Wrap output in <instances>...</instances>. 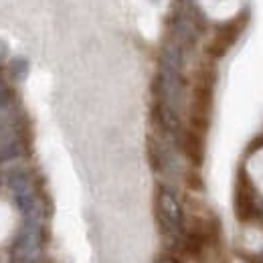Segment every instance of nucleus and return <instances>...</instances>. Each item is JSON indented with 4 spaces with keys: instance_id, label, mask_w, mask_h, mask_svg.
Masks as SVG:
<instances>
[{
    "instance_id": "obj_1",
    "label": "nucleus",
    "mask_w": 263,
    "mask_h": 263,
    "mask_svg": "<svg viewBox=\"0 0 263 263\" xmlns=\"http://www.w3.org/2000/svg\"><path fill=\"white\" fill-rule=\"evenodd\" d=\"M166 31H168V39L174 41L176 45H180L184 51L195 49L198 39H200L198 29L193 25V21L186 16V12L178 4H174L170 14L166 16Z\"/></svg>"
},
{
    "instance_id": "obj_2",
    "label": "nucleus",
    "mask_w": 263,
    "mask_h": 263,
    "mask_svg": "<svg viewBox=\"0 0 263 263\" xmlns=\"http://www.w3.org/2000/svg\"><path fill=\"white\" fill-rule=\"evenodd\" d=\"M235 215L241 223H253L261 219L263 215L257 206V200H255V195L251 191V184L245 172H241L237 180V189H235Z\"/></svg>"
},
{
    "instance_id": "obj_3",
    "label": "nucleus",
    "mask_w": 263,
    "mask_h": 263,
    "mask_svg": "<svg viewBox=\"0 0 263 263\" xmlns=\"http://www.w3.org/2000/svg\"><path fill=\"white\" fill-rule=\"evenodd\" d=\"M243 25H245V23H241L239 18H235V21H229V23L217 27V31H215V34H213L211 43H209L206 49H204L206 55L213 57V59H221V57H225L227 51L235 45V41L239 39V34H241V31H243Z\"/></svg>"
},
{
    "instance_id": "obj_4",
    "label": "nucleus",
    "mask_w": 263,
    "mask_h": 263,
    "mask_svg": "<svg viewBox=\"0 0 263 263\" xmlns=\"http://www.w3.org/2000/svg\"><path fill=\"white\" fill-rule=\"evenodd\" d=\"M176 148L184 154V158L189 160L191 166H195V168L202 166L204 162V134L186 126L176 142Z\"/></svg>"
},
{
    "instance_id": "obj_5",
    "label": "nucleus",
    "mask_w": 263,
    "mask_h": 263,
    "mask_svg": "<svg viewBox=\"0 0 263 263\" xmlns=\"http://www.w3.org/2000/svg\"><path fill=\"white\" fill-rule=\"evenodd\" d=\"M29 69H31L29 59H25V57H14V59H10L8 65H6V75H8V79H12V81H23V79L29 75Z\"/></svg>"
},
{
    "instance_id": "obj_6",
    "label": "nucleus",
    "mask_w": 263,
    "mask_h": 263,
    "mask_svg": "<svg viewBox=\"0 0 263 263\" xmlns=\"http://www.w3.org/2000/svg\"><path fill=\"white\" fill-rule=\"evenodd\" d=\"M23 154H25V144L18 142V140H12V142H8L6 146L0 148V164L12 162V160L21 158Z\"/></svg>"
},
{
    "instance_id": "obj_7",
    "label": "nucleus",
    "mask_w": 263,
    "mask_h": 263,
    "mask_svg": "<svg viewBox=\"0 0 263 263\" xmlns=\"http://www.w3.org/2000/svg\"><path fill=\"white\" fill-rule=\"evenodd\" d=\"M16 101V91L10 85L0 87V109H10Z\"/></svg>"
},
{
    "instance_id": "obj_8",
    "label": "nucleus",
    "mask_w": 263,
    "mask_h": 263,
    "mask_svg": "<svg viewBox=\"0 0 263 263\" xmlns=\"http://www.w3.org/2000/svg\"><path fill=\"white\" fill-rule=\"evenodd\" d=\"M14 136H16V130H14V126H8V124H0V148H2V146H6L8 142L16 140Z\"/></svg>"
},
{
    "instance_id": "obj_9",
    "label": "nucleus",
    "mask_w": 263,
    "mask_h": 263,
    "mask_svg": "<svg viewBox=\"0 0 263 263\" xmlns=\"http://www.w3.org/2000/svg\"><path fill=\"white\" fill-rule=\"evenodd\" d=\"M154 263H180V259H178L174 253H162V255L156 257Z\"/></svg>"
},
{
    "instance_id": "obj_10",
    "label": "nucleus",
    "mask_w": 263,
    "mask_h": 263,
    "mask_svg": "<svg viewBox=\"0 0 263 263\" xmlns=\"http://www.w3.org/2000/svg\"><path fill=\"white\" fill-rule=\"evenodd\" d=\"M6 81H8V75H6V65H0V87L8 85Z\"/></svg>"
},
{
    "instance_id": "obj_11",
    "label": "nucleus",
    "mask_w": 263,
    "mask_h": 263,
    "mask_svg": "<svg viewBox=\"0 0 263 263\" xmlns=\"http://www.w3.org/2000/svg\"><path fill=\"white\" fill-rule=\"evenodd\" d=\"M6 55H8V45H6V43L0 39V59H4Z\"/></svg>"
},
{
    "instance_id": "obj_12",
    "label": "nucleus",
    "mask_w": 263,
    "mask_h": 263,
    "mask_svg": "<svg viewBox=\"0 0 263 263\" xmlns=\"http://www.w3.org/2000/svg\"><path fill=\"white\" fill-rule=\"evenodd\" d=\"M154 2H156V0H154Z\"/></svg>"
}]
</instances>
